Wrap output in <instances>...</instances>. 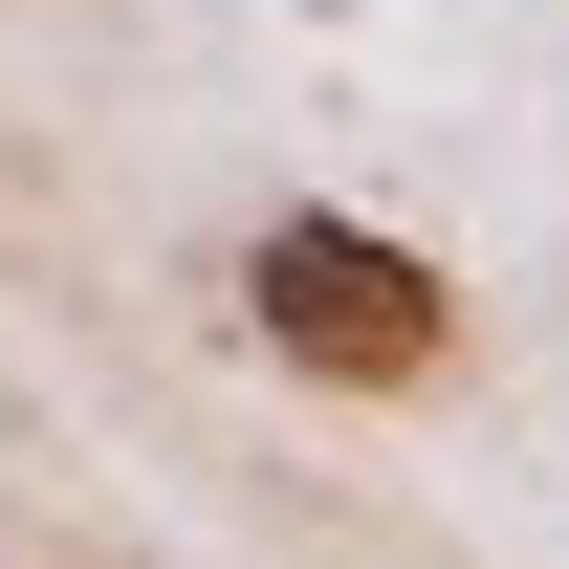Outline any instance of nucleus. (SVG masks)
<instances>
[{"label":"nucleus","instance_id":"obj_1","mask_svg":"<svg viewBox=\"0 0 569 569\" xmlns=\"http://www.w3.org/2000/svg\"><path fill=\"white\" fill-rule=\"evenodd\" d=\"M241 307H263V351L329 372V395H417V372L460 351V284H438L417 241H372V219H263V241H241Z\"/></svg>","mask_w":569,"mask_h":569}]
</instances>
